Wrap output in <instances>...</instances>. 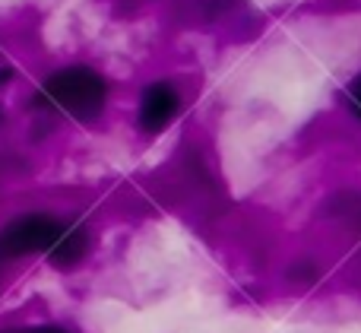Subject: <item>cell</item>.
Listing matches in <instances>:
<instances>
[{
    "label": "cell",
    "instance_id": "obj_7",
    "mask_svg": "<svg viewBox=\"0 0 361 333\" xmlns=\"http://www.w3.org/2000/svg\"><path fill=\"white\" fill-rule=\"evenodd\" d=\"M4 121H6V111H4V105H0V124H4Z\"/></svg>",
    "mask_w": 361,
    "mask_h": 333
},
{
    "label": "cell",
    "instance_id": "obj_1",
    "mask_svg": "<svg viewBox=\"0 0 361 333\" xmlns=\"http://www.w3.org/2000/svg\"><path fill=\"white\" fill-rule=\"evenodd\" d=\"M89 245L92 238L82 222L44 210L23 213L0 229V260H23L42 254L57 270H73L86 260Z\"/></svg>",
    "mask_w": 361,
    "mask_h": 333
},
{
    "label": "cell",
    "instance_id": "obj_5",
    "mask_svg": "<svg viewBox=\"0 0 361 333\" xmlns=\"http://www.w3.org/2000/svg\"><path fill=\"white\" fill-rule=\"evenodd\" d=\"M345 99H349V108H352V111H355L358 118H361V73L349 83V89H345Z\"/></svg>",
    "mask_w": 361,
    "mask_h": 333
},
{
    "label": "cell",
    "instance_id": "obj_3",
    "mask_svg": "<svg viewBox=\"0 0 361 333\" xmlns=\"http://www.w3.org/2000/svg\"><path fill=\"white\" fill-rule=\"evenodd\" d=\"M180 111V89L169 80H159L152 86L143 89L140 95V111L137 121L143 127V133H162Z\"/></svg>",
    "mask_w": 361,
    "mask_h": 333
},
{
    "label": "cell",
    "instance_id": "obj_4",
    "mask_svg": "<svg viewBox=\"0 0 361 333\" xmlns=\"http://www.w3.org/2000/svg\"><path fill=\"white\" fill-rule=\"evenodd\" d=\"M0 333H80L67 324H32V327H16V330H0Z\"/></svg>",
    "mask_w": 361,
    "mask_h": 333
},
{
    "label": "cell",
    "instance_id": "obj_2",
    "mask_svg": "<svg viewBox=\"0 0 361 333\" xmlns=\"http://www.w3.org/2000/svg\"><path fill=\"white\" fill-rule=\"evenodd\" d=\"M32 105L89 124L102 118L108 105V80L89 63H67L38 83Z\"/></svg>",
    "mask_w": 361,
    "mask_h": 333
},
{
    "label": "cell",
    "instance_id": "obj_6",
    "mask_svg": "<svg viewBox=\"0 0 361 333\" xmlns=\"http://www.w3.org/2000/svg\"><path fill=\"white\" fill-rule=\"evenodd\" d=\"M352 222H355V226H358V229H361V207H358V210H355V219H352Z\"/></svg>",
    "mask_w": 361,
    "mask_h": 333
}]
</instances>
